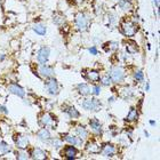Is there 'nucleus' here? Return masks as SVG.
I'll return each mask as SVG.
<instances>
[{
    "label": "nucleus",
    "instance_id": "79ce46f5",
    "mask_svg": "<svg viewBox=\"0 0 160 160\" xmlns=\"http://www.w3.org/2000/svg\"><path fill=\"white\" fill-rule=\"evenodd\" d=\"M5 57H6V55H5V54H1V56H0V62H2V61L5 60Z\"/></svg>",
    "mask_w": 160,
    "mask_h": 160
},
{
    "label": "nucleus",
    "instance_id": "a211bd4d",
    "mask_svg": "<svg viewBox=\"0 0 160 160\" xmlns=\"http://www.w3.org/2000/svg\"><path fill=\"white\" fill-rule=\"evenodd\" d=\"M62 111L65 112L69 116V118L72 120H77L80 118V112L74 107H72V105H64Z\"/></svg>",
    "mask_w": 160,
    "mask_h": 160
},
{
    "label": "nucleus",
    "instance_id": "c03bdc74",
    "mask_svg": "<svg viewBox=\"0 0 160 160\" xmlns=\"http://www.w3.org/2000/svg\"><path fill=\"white\" fill-rule=\"evenodd\" d=\"M144 135H145V137H149V136H150L149 132H147V130H144Z\"/></svg>",
    "mask_w": 160,
    "mask_h": 160
},
{
    "label": "nucleus",
    "instance_id": "bb28decb",
    "mask_svg": "<svg viewBox=\"0 0 160 160\" xmlns=\"http://www.w3.org/2000/svg\"><path fill=\"white\" fill-rule=\"evenodd\" d=\"M65 22H67V18L62 14H55L53 16V23L57 27H63Z\"/></svg>",
    "mask_w": 160,
    "mask_h": 160
},
{
    "label": "nucleus",
    "instance_id": "cd10ccee",
    "mask_svg": "<svg viewBox=\"0 0 160 160\" xmlns=\"http://www.w3.org/2000/svg\"><path fill=\"white\" fill-rule=\"evenodd\" d=\"M49 142H50V144H52V147L55 148L56 150H60V149L63 148L64 141L62 140V138H60V137H52V140H50Z\"/></svg>",
    "mask_w": 160,
    "mask_h": 160
},
{
    "label": "nucleus",
    "instance_id": "9b49d317",
    "mask_svg": "<svg viewBox=\"0 0 160 160\" xmlns=\"http://www.w3.org/2000/svg\"><path fill=\"white\" fill-rule=\"evenodd\" d=\"M88 126H89L90 132L95 134V135H102V133H103V126H102L101 121L97 118L90 119L89 122H88Z\"/></svg>",
    "mask_w": 160,
    "mask_h": 160
},
{
    "label": "nucleus",
    "instance_id": "4be33fe9",
    "mask_svg": "<svg viewBox=\"0 0 160 160\" xmlns=\"http://www.w3.org/2000/svg\"><path fill=\"white\" fill-rule=\"evenodd\" d=\"M138 110H137V108H130V110L128 111V113L127 116L125 117V121L127 122H135L138 120Z\"/></svg>",
    "mask_w": 160,
    "mask_h": 160
},
{
    "label": "nucleus",
    "instance_id": "37998d69",
    "mask_svg": "<svg viewBox=\"0 0 160 160\" xmlns=\"http://www.w3.org/2000/svg\"><path fill=\"white\" fill-rule=\"evenodd\" d=\"M85 0H74V2L76 3H82Z\"/></svg>",
    "mask_w": 160,
    "mask_h": 160
},
{
    "label": "nucleus",
    "instance_id": "5701e85b",
    "mask_svg": "<svg viewBox=\"0 0 160 160\" xmlns=\"http://www.w3.org/2000/svg\"><path fill=\"white\" fill-rule=\"evenodd\" d=\"M134 89L133 88H130L129 86H125L123 88H121L120 89V96L122 97L123 100H126V101H129L132 100L134 97Z\"/></svg>",
    "mask_w": 160,
    "mask_h": 160
},
{
    "label": "nucleus",
    "instance_id": "c9c22d12",
    "mask_svg": "<svg viewBox=\"0 0 160 160\" xmlns=\"http://www.w3.org/2000/svg\"><path fill=\"white\" fill-rule=\"evenodd\" d=\"M8 109H7L6 105H3V104H0V113H3L5 116H7L8 114Z\"/></svg>",
    "mask_w": 160,
    "mask_h": 160
},
{
    "label": "nucleus",
    "instance_id": "2f4dec72",
    "mask_svg": "<svg viewBox=\"0 0 160 160\" xmlns=\"http://www.w3.org/2000/svg\"><path fill=\"white\" fill-rule=\"evenodd\" d=\"M16 158L20 160H27V159H30L31 156H30V153L27 152L25 150H20L16 153Z\"/></svg>",
    "mask_w": 160,
    "mask_h": 160
},
{
    "label": "nucleus",
    "instance_id": "c756f323",
    "mask_svg": "<svg viewBox=\"0 0 160 160\" xmlns=\"http://www.w3.org/2000/svg\"><path fill=\"white\" fill-rule=\"evenodd\" d=\"M98 82L101 83V86H111L112 85V80H111L110 76L109 74H104V76H101V79Z\"/></svg>",
    "mask_w": 160,
    "mask_h": 160
},
{
    "label": "nucleus",
    "instance_id": "39448f33",
    "mask_svg": "<svg viewBox=\"0 0 160 160\" xmlns=\"http://www.w3.org/2000/svg\"><path fill=\"white\" fill-rule=\"evenodd\" d=\"M45 90L48 95H52V96H56L60 94V85H58V81L54 77L48 78L45 81Z\"/></svg>",
    "mask_w": 160,
    "mask_h": 160
},
{
    "label": "nucleus",
    "instance_id": "2eb2a0df",
    "mask_svg": "<svg viewBox=\"0 0 160 160\" xmlns=\"http://www.w3.org/2000/svg\"><path fill=\"white\" fill-rule=\"evenodd\" d=\"M101 145L100 143H97L95 140H89L87 142V144L85 145V150L88 152V153L92 154H98L101 151Z\"/></svg>",
    "mask_w": 160,
    "mask_h": 160
},
{
    "label": "nucleus",
    "instance_id": "20e7f679",
    "mask_svg": "<svg viewBox=\"0 0 160 160\" xmlns=\"http://www.w3.org/2000/svg\"><path fill=\"white\" fill-rule=\"evenodd\" d=\"M120 28H121V32L123 33V36L127 38L134 37V36L136 34L137 31H138V25H137V23L133 22L132 20L123 21L122 23L120 24Z\"/></svg>",
    "mask_w": 160,
    "mask_h": 160
},
{
    "label": "nucleus",
    "instance_id": "f8f14e48",
    "mask_svg": "<svg viewBox=\"0 0 160 160\" xmlns=\"http://www.w3.org/2000/svg\"><path fill=\"white\" fill-rule=\"evenodd\" d=\"M62 140L65 141L67 143L71 144V145H74V147L78 148H81L83 145V141L79 138L77 135H73V134H65V135H63Z\"/></svg>",
    "mask_w": 160,
    "mask_h": 160
},
{
    "label": "nucleus",
    "instance_id": "b1692460",
    "mask_svg": "<svg viewBox=\"0 0 160 160\" xmlns=\"http://www.w3.org/2000/svg\"><path fill=\"white\" fill-rule=\"evenodd\" d=\"M32 30H33L38 36H41V37L46 36V33H47V27L43 23H34L33 25H32Z\"/></svg>",
    "mask_w": 160,
    "mask_h": 160
},
{
    "label": "nucleus",
    "instance_id": "f03ea898",
    "mask_svg": "<svg viewBox=\"0 0 160 160\" xmlns=\"http://www.w3.org/2000/svg\"><path fill=\"white\" fill-rule=\"evenodd\" d=\"M74 25L77 28V30L80 32H85L89 29L90 25V18L88 17L86 13L83 12H78L74 16Z\"/></svg>",
    "mask_w": 160,
    "mask_h": 160
},
{
    "label": "nucleus",
    "instance_id": "7ed1b4c3",
    "mask_svg": "<svg viewBox=\"0 0 160 160\" xmlns=\"http://www.w3.org/2000/svg\"><path fill=\"white\" fill-rule=\"evenodd\" d=\"M80 105L83 110L90 112H98L102 109V103L96 97H87L82 100V102H80Z\"/></svg>",
    "mask_w": 160,
    "mask_h": 160
},
{
    "label": "nucleus",
    "instance_id": "72a5a7b5",
    "mask_svg": "<svg viewBox=\"0 0 160 160\" xmlns=\"http://www.w3.org/2000/svg\"><path fill=\"white\" fill-rule=\"evenodd\" d=\"M109 49L110 50H118L119 49V42L118 41H109Z\"/></svg>",
    "mask_w": 160,
    "mask_h": 160
},
{
    "label": "nucleus",
    "instance_id": "412c9836",
    "mask_svg": "<svg viewBox=\"0 0 160 160\" xmlns=\"http://www.w3.org/2000/svg\"><path fill=\"white\" fill-rule=\"evenodd\" d=\"M86 78L87 80H89L92 82H98L101 79V72L98 70H95V69H89V70L86 71Z\"/></svg>",
    "mask_w": 160,
    "mask_h": 160
},
{
    "label": "nucleus",
    "instance_id": "e433bc0d",
    "mask_svg": "<svg viewBox=\"0 0 160 160\" xmlns=\"http://www.w3.org/2000/svg\"><path fill=\"white\" fill-rule=\"evenodd\" d=\"M109 22L110 23H117V15L116 14H110L109 15Z\"/></svg>",
    "mask_w": 160,
    "mask_h": 160
},
{
    "label": "nucleus",
    "instance_id": "f704fd0d",
    "mask_svg": "<svg viewBox=\"0 0 160 160\" xmlns=\"http://www.w3.org/2000/svg\"><path fill=\"white\" fill-rule=\"evenodd\" d=\"M88 52H89L93 56H96L97 54H98V49H97V47L96 46H92L88 48Z\"/></svg>",
    "mask_w": 160,
    "mask_h": 160
},
{
    "label": "nucleus",
    "instance_id": "ddd939ff",
    "mask_svg": "<svg viewBox=\"0 0 160 160\" xmlns=\"http://www.w3.org/2000/svg\"><path fill=\"white\" fill-rule=\"evenodd\" d=\"M7 89L9 92L10 94H13V95H16V96L21 97V98H24L25 97V90H24L23 87H21L20 85H17V83H9L8 87H7Z\"/></svg>",
    "mask_w": 160,
    "mask_h": 160
},
{
    "label": "nucleus",
    "instance_id": "7c9ffc66",
    "mask_svg": "<svg viewBox=\"0 0 160 160\" xmlns=\"http://www.w3.org/2000/svg\"><path fill=\"white\" fill-rule=\"evenodd\" d=\"M8 152H10V147L5 141H1L0 142V154H6Z\"/></svg>",
    "mask_w": 160,
    "mask_h": 160
},
{
    "label": "nucleus",
    "instance_id": "0eeeda50",
    "mask_svg": "<svg viewBox=\"0 0 160 160\" xmlns=\"http://www.w3.org/2000/svg\"><path fill=\"white\" fill-rule=\"evenodd\" d=\"M38 73L40 77L48 79L55 76V69L49 64H39V69H38Z\"/></svg>",
    "mask_w": 160,
    "mask_h": 160
},
{
    "label": "nucleus",
    "instance_id": "6e6552de",
    "mask_svg": "<svg viewBox=\"0 0 160 160\" xmlns=\"http://www.w3.org/2000/svg\"><path fill=\"white\" fill-rule=\"evenodd\" d=\"M117 152H118L117 147L111 143H105L104 145H102V147H101V151H100V153L105 158L114 157V156L117 154Z\"/></svg>",
    "mask_w": 160,
    "mask_h": 160
},
{
    "label": "nucleus",
    "instance_id": "423d86ee",
    "mask_svg": "<svg viewBox=\"0 0 160 160\" xmlns=\"http://www.w3.org/2000/svg\"><path fill=\"white\" fill-rule=\"evenodd\" d=\"M40 125L46 128H52L55 129L56 127V118H54V116L49 112H45L41 114L40 117Z\"/></svg>",
    "mask_w": 160,
    "mask_h": 160
},
{
    "label": "nucleus",
    "instance_id": "6ab92c4d",
    "mask_svg": "<svg viewBox=\"0 0 160 160\" xmlns=\"http://www.w3.org/2000/svg\"><path fill=\"white\" fill-rule=\"evenodd\" d=\"M76 89H77L78 93L83 97H88L92 94V89H90V87L88 83L86 82H80L78 83L77 86H76Z\"/></svg>",
    "mask_w": 160,
    "mask_h": 160
},
{
    "label": "nucleus",
    "instance_id": "1a4fd4ad",
    "mask_svg": "<svg viewBox=\"0 0 160 160\" xmlns=\"http://www.w3.org/2000/svg\"><path fill=\"white\" fill-rule=\"evenodd\" d=\"M50 55V48L48 46L40 47L39 50L37 52V62L39 64H46L49 60Z\"/></svg>",
    "mask_w": 160,
    "mask_h": 160
},
{
    "label": "nucleus",
    "instance_id": "f3484780",
    "mask_svg": "<svg viewBox=\"0 0 160 160\" xmlns=\"http://www.w3.org/2000/svg\"><path fill=\"white\" fill-rule=\"evenodd\" d=\"M74 135H77L79 138H81L85 142V141L89 138V130L87 129L85 126H82V125H78L74 128Z\"/></svg>",
    "mask_w": 160,
    "mask_h": 160
},
{
    "label": "nucleus",
    "instance_id": "f257e3e1",
    "mask_svg": "<svg viewBox=\"0 0 160 160\" xmlns=\"http://www.w3.org/2000/svg\"><path fill=\"white\" fill-rule=\"evenodd\" d=\"M108 74L110 76L112 83H114V85H121V83L125 82V80L127 78L126 70L121 65H113V67H111L109 69Z\"/></svg>",
    "mask_w": 160,
    "mask_h": 160
},
{
    "label": "nucleus",
    "instance_id": "dca6fc26",
    "mask_svg": "<svg viewBox=\"0 0 160 160\" xmlns=\"http://www.w3.org/2000/svg\"><path fill=\"white\" fill-rule=\"evenodd\" d=\"M15 144L18 150H27L30 144V140L27 135H18L15 138Z\"/></svg>",
    "mask_w": 160,
    "mask_h": 160
},
{
    "label": "nucleus",
    "instance_id": "a878e982",
    "mask_svg": "<svg viewBox=\"0 0 160 160\" xmlns=\"http://www.w3.org/2000/svg\"><path fill=\"white\" fill-rule=\"evenodd\" d=\"M126 50L128 54H136L138 52V46H137V43L133 40H128L126 41Z\"/></svg>",
    "mask_w": 160,
    "mask_h": 160
},
{
    "label": "nucleus",
    "instance_id": "58836bf2",
    "mask_svg": "<svg viewBox=\"0 0 160 160\" xmlns=\"http://www.w3.org/2000/svg\"><path fill=\"white\" fill-rule=\"evenodd\" d=\"M145 92H150V82L149 81H147V83H145Z\"/></svg>",
    "mask_w": 160,
    "mask_h": 160
},
{
    "label": "nucleus",
    "instance_id": "473e14b6",
    "mask_svg": "<svg viewBox=\"0 0 160 160\" xmlns=\"http://www.w3.org/2000/svg\"><path fill=\"white\" fill-rule=\"evenodd\" d=\"M90 89H92V95L98 96V95H101V92H102V86H101V83H95Z\"/></svg>",
    "mask_w": 160,
    "mask_h": 160
},
{
    "label": "nucleus",
    "instance_id": "9d476101",
    "mask_svg": "<svg viewBox=\"0 0 160 160\" xmlns=\"http://www.w3.org/2000/svg\"><path fill=\"white\" fill-rule=\"evenodd\" d=\"M78 156V149L77 147L74 145H67V147H63V150H62V157L65 158L68 160H72L76 159Z\"/></svg>",
    "mask_w": 160,
    "mask_h": 160
},
{
    "label": "nucleus",
    "instance_id": "aec40b11",
    "mask_svg": "<svg viewBox=\"0 0 160 160\" xmlns=\"http://www.w3.org/2000/svg\"><path fill=\"white\" fill-rule=\"evenodd\" d=\"M31 158L32 159H37V160H43L47 159V152L45 150H42L41 148H33L32 149V152L30 153Z\"/></svg>",
    "mask_w": 160,
    "mask_h": 160
},
{
    "label": "nucleus",
    "instance_id": "4468645a",
    "mask_svg": "<svg viewBox=\"0 0 160 160\" xmlns=\"http://www.w3.org/2000/svg\"><path fill=\"white\" fill-rule=\"evenodd\" d=\"M37 140L42 142V143H48L50 140H52V134H50V130L46 127H43L41 129H39L37 132Z\"/></svg>",
    "mask_w": 160,
    "mask_h": 160
},
{
    "label": "nucleus",
    "instance_id": "c85d7f7f",
    "mask_svg": "<svg viewBox=\"0 0 160 160\" xmlns=\"http://www.w3.org/2000/svg\"><path fill=\"white\" fill-rule=\"evenodd\" d=\"M133 78L135 80V82H143L144 81V73L141 69H137L133 73Z\"/></svg>",
    "mask_w": 160,
    "mask_h": 160
},
{
    "label": "nucleus",
    "instance_id": "393cba45",
    "mask_svg": "<svg viewBox=\"0 0 160 160\" xmlns=\"http://www.w3.org/2000/svg\"><path fill=\"white\" fill-rule=\"evenodd\" d=\"M118 8L123 10V12H129L133 9V2H132V0H119Z\"/></svg>",
    "mask_w": 160,
    "mask_h": 160
},
{
    "label": "nucleus",
    "instance_id": "a19ab883",
    "mask_svg": "<svg viewBox=\"0 0 160 160\" xmlns=\"http://www.w3.org/2000/svg\"><path fill=\"white\" fill-rule=\"evenodd\" d=\"M154 5H156V7H157V9H159V1L158 0H153Z\"/></svg>",
    "mask_w": 160,
    "mask_h": 160
},
{
    "label": "nucleus",
    "instance_id": "ea45409f",
    "mask_svg": "<svg viewBox=\"0 0 160 160\" xmlns=\"http://www.w3.org/2000/svg\"><path fill=\"white\" fill-rule=\"evenodd\" d=\"M149 123H150V126H152V127H154L156 125H157V122H156L154 120H150V121H149Z\"/></svg>",
    "mask_w": 160,
    "mask_h": 160
},
{
    "label": "nucleus",
    "instance_id": "4c0bfd02",
    "mask_svg": "<svg viewBox=\"0 0 160 160\" xmlns=\"http://www.w3.org/2000/svg\"><path fill=\"white\" fill-rule=\"evenodd\" d=\"M114 100H116V97H114V96H111V97H109V100H108V103H109V104H112V103H114Z\"/></svg>",
    "mask_w": 160,
    "mask_h": 160
}]
</instances>
